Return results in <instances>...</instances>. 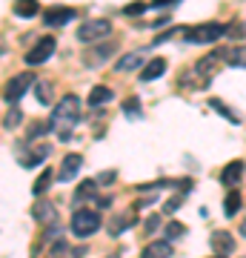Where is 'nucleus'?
<instances>
[{"mask_svg": "<svg viewBox=\"0 0 246 258\" xmlns=\"http://www.w3.org/2000/svg\"><path fill=\"white\" fill-rule=\"evenodd\" d=\"M80 120V98L63 95L52 112V129L57 132V141H72V126Z\"/></svg>", "mask_w": 246, "mask_h": 258, "instance_id": "obj_1", "label": "nucleus"}, {"mask_svg": "<svg viewBox=\"0 0 246 258\" xmlns=\"http://www.w3.org/2000/svg\"><path fill=\"white\" fill-rule=\"evenodd\" d=\"M226 32H229L226 23L212 20V23H201V26L186 29V32H183V40H186V43H198V46H203V43H218Z\"/></svg>", "mask_w": 246, "mask_h": 258, "instance_id": "obj_2", "label": "nucleus"}, {"mask_svg": "<svg viewBox=\"0 0 246 258\" xmlns=\"http://www.w3.org/2000/svg\"><path fill=\"white\" fill-rule=\"evenodd\" d=\"M101 230V215L95 210H77L72 215V232L77 238H89Z\"/></svg>", "mask_w": 246, "mask_h": 258, "instance_id": "obj_3", "label": "nucleus"}, {"mask_svg": "<svg viewBox=\"0 0 246 258\" xmlns=\"http://www.w3.org/2000/svg\"><path fill=\"white\" fill-rule=\"evenodd\" d=\"M109 32H112V23L106 18L83 20L80 29H77V40H80V43H95V40H103Z\"/></svg>", "mask_w": 246, "mask_h": 258, "instance_id": "obj_4", "label": "nucleus"}, {"mask_svg": "<svg viewBox=\"0 0 246 258\" xmlns=\"http://www.w3.org/2000/svg\"><path fill=\"white\" fill-rule=\"evenodd\" d=\"M29 86H35V75H32V72L15 75L12 81H6V92H3V101H6V103H18L20 98L29 92Z\"/></svg>", "mask_w": 246, "mask_h": 258, "instance_id": "obj_5", "label": "nucleus"}, {"mask_svg": "<svg viewBox=\"0 0 246 258\" xmlns=\"http://www.w3.org/2000/svg\"><path fill=\"white\" fill-rule=\"evenodd\" d=\"M55 55V37H40L35 46L26 52V66H40Z\"/></svg>", "mask_w": 246, "mask_h": 258, "instance_id": "obj_6", "label": "nucleus"}, {"mask_svg": "<svg viewBox=\"0 0 246 258\" xmlns=\"http://www.w3.org/2000/svg\"><path fill=\"white\" fill-rule=\"evenodd\" d=\"M77 18V12L69 9V6H52V9H46L43 15V23L46 26H66L69 20Z\"/></svg>", "mask_w": 246, "mask_h": 258, "instance_id": "obj_7", "label": "nucleus"}, {"mask_svg": "<svg viewBox=\"0 0 246 258\" xmlns=\"http://www.w3.org/2000/svg\"><path fill=\"white\" fill-rule=\"evenodd\" d=\"M80 164H83V158L77 155V152H69V155L63 158L60 169H57V181H72V178L80 172Z\"/></svg>", "mask_w": 246, "mask_h": 258, "instance_id": "obj_8", "label": "nucleus"}, {"mask_svg": "<svg viewBox=\"0 0 246 258\" xmlns=\"http://www.w3.org/2000/svg\"><path fill=\"white\" fill-rule=\"evenodd\" d=\"M140 66H146V49H137V52L123 55L115 69H118V72H135V69H140Z\"/></svg>", "mask_w": 246, "mask_h": 258, "instance_id": "obj_9", "label": "nucleus"}, {"mask_svg": "<svg viewBox=\"0 0 246 258\" xmlns=\"http://www.w3.org/2000/svg\"><path fill=\"white\" fill-rule=\"evenodd\" d=\"M140 255H143V258H169V255H172V241H169V238H163V241H149Z\"/></svg>", "mask_w": 246, "mask_h": 258, "instance_id": "obj_10", "label": "nucleus"}, {"mask_svg": "<svg viewBox=\"0 0 246 258\" xmlns=\"http://www.w3.org/2000/svg\"><path fill=\"white\" fill-rule=\"evenodd\" d=\"M240 175H243V164H240V161H229V164L220 169V184L235 186L237 181H240Z\"/></svg>", "mask_w": 246, "mask_h": 258, "instance_id": "obj_11", "label": "nucleus"}, {"mask_svg": "<svg viewBox=\"0 0 246 258\" xmlns=\"http://www.w3.org/2000/svg\"><path fill=\"white\" fill-rule=\"evenodd\" d=\"M163 72H166V60H163V57H152V60H149L143 69H140V81H143V83L157 81Z\"/></svg>", "mask_w": 246, "mask_h": 258, "instance_id": "obj_12", "label": "nucleus"}, {"mask_svg": "<svg viewBox=\"0 0 246 258\" xmlns=\"http://www.w3.org/2000/svg\"><path fill=\"white\" fill-rule=\"evenodd\" d=\"M223 60H226V66H232V69H240V66H246V46H229L223 49Z\"/></svg>", "mask_w": 246, "mask_h": 258, "instance_id": "obj_13", "label": "nucleus"}, {"mask_svg": "<svg viewBox=\"0 0 246 258\" xmlns=\"http://www.w3.org/2000/svg\"><path fill=\"white\" fill-rule=\"evenodd\" d=\"M32 215H35V221L40 224H57V210L52 207V204H35V210H32Z\"/></svg>", "mask_w": 246, "mask_h": 258, "instance_id": "obj_14", "label": "nucleus"}, {"mask_svg": "<svg viewBox=\"0 0 246 258\" xmlns=\"http://www.w3.org/2000/svg\"><path fill=\"white\" fill-rule=\"evenodd\" d=\"M212 247L220 249V255H226V252L235 249V238H232L226 230H218V232H212Z\"/></svg>", "mask_w": 246, "mask_h": 258, "instance_id": "obj_15", "label": "nucleus"}, {"mask_svg": "<svg viewBox=\"0 0 246 258\" xmlns=\"http://www.w3.org/2000/svg\"><path fill=\"white\" fill-rule=\"evenodd\" d=\"M12 12L18 15V18H35L40 6H37V0H15L12 3Z\"/></svg>", "mask_w": 246, "mask_h": 258, "instance_id": "obj_16", "label": "nucleus"}, {"mask_svg": "<svg viewBox=\"0 0 246 258\" xmlns=\"http://www.w3.org/2000/svg\"><path fill=\"white\" fill-rule=\"evenodd\" d=\"M112 98H115V92H112L109 86H92V92H89V106H101V103H109Z\"/></svg>", "mask_w": 246, "mask_h": 258, "instance_id": "obj_17", "label": "nucleus"}, {"mask_svg": "<svg viewBox=\"0 0 246 258\" xmlns=\"http://www.w3.org/2000/svg\"><path fill=\"white\" fill-rule=\"evenodd\" d=\"M226 207H223V212H226V218H235L237 215V210H240V189H229V195H226Z\"/></svg>", "mask_w": 246, "mask_h": 258, "instance_id": "obj_18", "label": "nucleus"}, {"mask_svg": "<svg viewBox=\"0 0 246 258\" xmlns=\"http://www.w3.org/2000/svg\"><path fill=\"white\" fill-rule=\"evenodd\" d=\"M95 189H98V181H83V184L74 189V201L83 204V201H89V198H95Z\"/></svg>", "mask_w": 246, "mask_h": 258, "instance_id": "obj_19", "label": "nucleus"}, {"mask_svg": "<svg viewBox=\"0 0 246 258\" xmlns=\"http://www.w3.org/2000/svg\"><path fill=\"white\" fill-rule=\"evenodd\" d=\"M52 178H55V172H52V169H43V172H40V178L35 181V186H32V192H35V195H43L46 189L52 186Z\"/></svg>", "mask_w": 246, "mask_h": 258, "instance_id": "obj_20", "label": "nucleus"}, {"mask_svg": "<svg viewBox=\"0 0 246 258\" xmlns=\"http://www.w3.org/2000/svg\"><path fill=\"white\" fill-rule=\"evenodd\" d=\"M209 106H212L215 112H220V115L229 120V123H237V115H232V109H229L223 101H218V98H209Z\"/></svg>", "mask_w": 246, "mask_h": 258, "instance_id": "obj_21", "label": "nucleus"}, {"mask_svg": "<svg viewBox=\"0 0 246 258\" xmlns=\"http://www.w3.org/2000/svg\"><path fill=\"white\" fill-rule=\"evenodd\" d=\"M23 120V112L18 109V106H12L9 112H6V118H3V129H15Z\"/></svg>", "mask_w": 246, "mask_h": 258, "instance_id": "obj_22", "label": "nucleus"}, {"mask_svg": "<svg viewBox=\"0 0 246 258\" xmlns=\"http://www.w3.org/2000/svg\"><path fill=\"white\" fill-rule=\"evenodd\" d=\"M49 129H52V123H43V120H35V123L29 126V135H26V138H29V141H37L40 135H46Z\"/></svg>", "mask_w": 246, "mask_h": 258, "instance_id": "obj_23", "label": "nucleus"}, {"mask_svg": "<svg viewBox=\"0 0 246 258\" xmlns=\"http://www.w3.org/2000/svg\"><path fill=\"white\" fill-rule=\"evenodd\" d=\"M49 152H52V149H49V147H37V152H32V155H29L26 161H23V166H35V164H43V161H46V155H49Z\"/></svg>", "mask_w": 246, "mask_h": 258, "instance_id": "obj_24", "label": "nucleus"}, {"mask_svg": "<svg viewBox=\"0 0 246 258\" xmlns=\"http://www.w3.org/2000/svg\"><path fill=\"white\" fill-rule=\"evenodd\" d=\"M112 52H115V43H106V46H98V49H95V55L89 57V63H98V60H106V57H112Z\"/></svg>", "mask_w": 246, "mask_h": 258, "instance_id": "obj_25", "label": "nucleus"}, {"mask_svg": "<svg viewBox=\"0 0 246 258\" xmlns=\"http://www.w3.org/2000/svg\"><path fill=\"white\" fill-rule=\"evenodd\" d=\"M123 115H129V118H140V101H137V98L123 101Z\"/></svg>", "mask_w": 246, "mask_h": 258, "instance_id": "obj_26", "label": "nucleus"}, {"mask_svg": "<svg viewBox=\"0 0 246 258\" xmlns=\"http://www.w3.org/2000/svg\"><path fill=\"white\" fill-rule=\"evenodd\" d=\"M183 232H186V227H183L181 221H172V224H166V235H169V241L181 238Z\"/></svg>", "mask_w": 246, "mask_h": 258, "instance_id": "obj_27", "label": "nucleus"}, {"mask_svg": "<svg viewBox=\"0 0 246 258\" xmlns=\"http://www.w3.org/2000/svg\"><path fill=\"white\" fill-rule=\"evenodd\" d=\"M49 89H52L49 83H37V101L43 103V106H49V103H52V92H49Z\"/></svg>", "mask_w": 246, "mask_h": 258, "instance_id": "obj_28", "label": "nucleus"}, {"mask_svg": "<svg viewBox=\"0 0 246 258\" xmlns=\"http://www.w3.org/2000/svg\"><path fill=\"white\" fill-rule=\"evenodd\" d=\"M146 9H149V3H143V0H140V3H129L126 9H123V15L135 18V15H140V12H146Z\"/></svg>", "mask_w": 246, "mask_h": 258, "instance_id": "obj_29", "label": "nucleus"}, {"mask_svg": "<svg viewBox=\"0 0 246 258\" xmlns=\"http://www.w3.org/2000/svg\"><path fill=\"white\" fill-rule=\"evenodd\" d=\"M115 178H118V172H115V169H109V172H101L95 181H98V186H109V184H115Z\"/></svg>", "mask_w": 246, "mask_h": 258, "instance_id": "obj_30", "label": "nucleus"}, {"mask_svg": "<svg viewBox=\"0 0 246 258\" xmlns=\"http://www.w3.org/2000/svg\"><path fill=\"white\" fill-rule=\"evenodd\" d=\"M183 32H186V29H169V32H163V35H157V37H155V46H157V43H166V40H172L175 35H183Z\"/></svg>", "mask_w": 246, "mask_h": 258, "instance_id": "obj_31", "label": "nucleus"}, {"mask_svg": "<svg viewBox=\"0 0 246 258\" xmlns=\"http://www.w3.org/2000/svg\"><path fill=\"white\" fill-rule=\"evenodd\" d=\"M178 207H181V198H169V201L163 204V212H175Z\"/></svg>", "mask_w": 246, "mask_h": 258, "instance_id": "obj_32", "label": "nucleus"}, {"mask_svg": "<svg viewBox=\"0 0 246 258\" xmlns=\"http://www.w3.org/2000/svg\"><path fill=\"white\" fill-rule=\"evenodd\" d=\"M175 3H178V0H152L149 6H152V9H163V6H175Z\"/></svg>", "mask_w": 246, "mask_h": 258, "instance_id": "obj_33", "label": "nucleus"}, {"mask_svg": "<svg viewBox=\"0 0 246 258\" xmlns=\"http://www.w3.org/2000/svg\"><path fill=\"white\" fill-rule=\"evenodd\" d=\"M157 224H160V221H157V215H149V218H146V230L155 232V230H157Z\"/></svg>", "mask_w": 246, "mask_h": 258, "instance_id": "obj_34", "label": "nucleus"}, {"mask_svg": "<svg viewBox=\"0 0 246 258\" xmlns=\"http://www.w3.org/2000/svg\"><path fill=\"white\" fill-rule=\"evenodd\" d=\"M240 235H246V221H243V227H240Z\"/></svg>", "mask_w": 246, "mask_h": 258, "instance_id": "obj_35", "label": "nucleus"}, {"mask_svg": "<svg viewBox=\"0 0 246 258\" xmlns=\"http://www.w3.org/2000/svg\"><path fill=\"white\" fill-rule=\"evenodd\" d=\"M212 258H226V255H212Z\"/></svg>", "mask_w": 246, "mask_h": 258, "instance_id": "obj_36", "label": "nucleus"}]
</instances>
